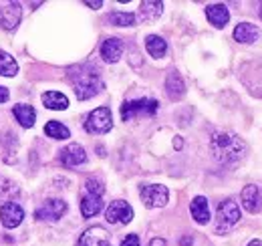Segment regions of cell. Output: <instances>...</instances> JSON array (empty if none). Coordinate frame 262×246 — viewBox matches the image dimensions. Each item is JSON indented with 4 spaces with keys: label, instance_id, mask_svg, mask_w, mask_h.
<instances>
[{
    "label": "cell",
    "instance_id": "6da1fadb",
    "mask_svg": "<svg viewBox=\"0 0 262 246\" xmlns=\"http://www.w3.org/2000/svg\"><path fill=\"white\" fill-rule=\"evenodd\" d=\"M210 150L220 163L230 166V163L240 161L246 155L248 146L240 135H236L232 131H216L210 137Z\"/></svg>",
    "mask_w": 262,
    "mask_h": 246
},
{
    "label": "cell",
    "instance_id": "7a4b0ae2",
    "mask_svg": "<svg viewBox=\"0 0 262 246\" xmlns=\"http://www.w3.org/2000/svg\"><path fill=\"white\" fill-rule=\"evenodd\" d=\"M69 81L73 83V89L77 99L85 101V99H91L99 93L103 91V79L99 75V71L93 65H81V67H75L69 71Z\"/></svg>",
    "mask_w": 262,
    "mask_h": 246
},
{
    "label": "cell",
    "instance_id": "3957f363",
    "mask_svg": "<svg viewBox=\"0 0 262 246\" xmlns=\"http://www.w3.org/2000/svg\"><path fill=\"white\" fill-rule=\"evenodd\" d=\"M160 109V103L156 99H135V101H125L121 105V119L123 121H131L133 117L139 115H156Z\"/></svg>",
    "mask_w": 262,
    "mask_h": 246
},
{
    "label": "cell",
    "instance_id": "277c9868",
    "mask_svg": "<svg viewBox=\"0 0 262 246\" xmlns=\"http://www.w3.org/2000/svg\"><path fill=\"white\" fill-rule=\"evenodd\" d=\"M238 220H240V208H238V204L232 198L222 200L220 206H218V214H216V232H226Z\"/></svg>",
    "mask_w": 262,
    "mask_h": 246
},
{
    "label": "cell",
    "instance_id": "5b68a950",
    "mask_svg": "<svg viewBox=\"0 0 262 246\" xmlns=\"http://www.w3.org/2000/svg\"><path fill=\"white\" fill-rule=\"evenodd\" d=\"M111 127H113V117H111L109 107H97L95 111L89 113V117L85 121V129L93 135H103V133L111 131Z\"/></svg>",
    "mask_w": 262,
    "mask_h": 246
},
{
    "label": "cell",
    "instance_id": "8992f818",
    "mask_svg": "<svg viewBox=\"0 0 262 246\" xmlns=\"http://www.w3.org/2000/svg\"><path fill=\"white\" fill-rule=\"evenodd\" d=\"M139 196H141V202H143L147 208H162V206L167 204L169 192H167V188L162 184H145V186H141Z\"/></svg>",
    "mask_w": 262,
    "mask_h": 246
},
{
    "label": "cell",
    "instance_id": "52a82bcc",
    "mask_svg": "<svg viewBox=\"0 0 262 246\" xmlns=\"http://www.w3.org/2000/svg\"><path fill=\"white\" fill-rule=\"evenodd\" d=\"M23 18V6L18 2H2L0 0V27L6 31H14Z\"/></svg>",
    "mask_w": 262,
    "mask_h": 246
},
{
    "label": "cell",
    "instance_id": "ba28073f",
    "mask_svg": "<svg viewBox=\"0 0 262 246\" xmlns=\"http://www.w3.org/2000/svg\"><path fill=\"white\" fill-rule=\"evenodd\" d=\"M67 212V202L65 200H45L40 208L34 210V218L36 220H47V222H55L59 218H63Z\"/></svg>",
    "mask_w": 262,
    "mask_h": 246
},
{
    "label": "cell",
    "instance_id": "9c48e42d",
    "mask_svg": "<svg viewBox=\"0 0 262 246\" xmlns=\"http://www.w3.org/2000/svg\"><path fill=\"white\" fill-rule=\"evenodd\" d=\"M105 220L111 224H129L133 220V208L123 200H115L109 204V208L105 210Z\"/></svg>",
    "mask_w": 262,
    "mask_h": 246
},
{
    "label": "cell",
    "instance_id": "30bf717a",
    "mask_svg": "<svg viewBox=\"0 0 262 246\" xmlns=\"http://www.w3.org/2000/svg\"><path fill=\"white\" fill-rule=\"evenodd\" d=\"M0 220L6 228H16L25 220V210L16 202H4L0 208Z\"/></svg>",
    "mask_w": 262,
    "mask_h": 246
},
{
    "label": "cell",
    "instance_id": "8fae6325",
    "mask_svg": "<svg viewBox=\"0 0 262 246\" xmlns=\"http://www.w3.org/2000/svg\"><path fill=\"white\" fill-rule=\"evenodd\" d=\"M59 161L65 168H75V166H83L87 161V154L79 144H71L65 150L59 152Z\"/></svg>",
    "mask_w": 262,
    "mask_h": 246
},
{
    "label": "cell",
    "instance_id": "7c38bea8",
    "mask_svg": "<svg viewBox=\"0 0 262 246\" xmlns=\"http://www.w3.org/2000/svg\"><path fill=\"white\" fill-rule=\"evenodd\" d=\"M240 200H242V206L250 212V214H256L262 210V194L258 190V186L248 184L244 186L242 194H240Z\"/></svg>",
    "mask_w": 262,
    "mask_h": 246
},
{
    "label": "cell",
    "instance_id": "4fadbf2b",
    "mask_svg": "<svg viewBox=\"0 0 262 246\" xmlns=\"http://www.w3.org/2000/svg\"><path fill=\"white\" fill-rule=\"evenodd\" d=\"M77 246H113V244H111V238H109V234H107L105 228L93 226V228H89L79 238V244Z\"/></svg>",
    "mask_w": 262,
    "mask_h": 246
},
{
    "label": "cell",
    "instance_id": "5bb4252c",
    "mask_svg": "<svg viewBox=\"0 0 262 246\" xmlns=\"http://www.w3.org/2000/svg\"><path fill=\"white\" fill-rule=\"evenodd\" d=\"M121 55H123V40L121 38L111 36V38L103 40V45H101V57H103V61L117 63L121 59Z\"/></svg>",
    "mask_w": 262,
    "mask_h": 246
},
{
    "label": "cell",
    "instance_id": "9a60e30c",
    "mask_svg": "<svg viewBox=\"0 0 262 246\" xmlns=\"http://www.w3.org/2000/svg\"><path fill=\"white\" fill-rule=\"evenodd\" d=\"M165 91H167V97L171 101H178V99H182L186 95V83H184V79H182V75L178 71H171L167 75V79H165Z\"/></svg>",
    "mask_w": 262,
    "mask_h": 246
},
{
    "label": "cell",
    "instance_id": "2e32d148",
    "mask_svg": "<svg viewBox=\"0 0 262 246\" xmlns=\"http://www.w3.org/2000/svg\"><path fill=\"white\" fill-rule=\"evenodd\" d=\"M260 36V31L256 25L252 23H240L236 29H234V40L236 43H242V45H250V43H256Z\"/></svg>",
    "mask_w": 262,
    "mask_h": 246
},
{
    "label": "cell",
    "instance_id": "e0dca14e",
    "mask_svg": "<svg viewBox=\"0 0 262 246\" xmlns=\"http://www.w3.org/2000/svg\"><path fill=\"white\" fill-rule=\"evenodd\" d=\"M206 16L216 29H224L230 20V12L224 4H210L206 8Z\"/></svg>",
    "mask_w": 262,
    "mask_h": 246
},
{
    "label": "cell",
    "instance_id": "ac0fdd59",
    "mask_svg": "<svg viewBox=\"0 0 262 246\" xmlns=\"http://www.w3.org/2000/svg\"><path fill=\"white\" fill-rule=\"evenodd\" d=\"M162 12H164V2L145 0L139 4V20H143V23H151V20L160 18Z\"/></svg>",
    "mask_w": 262,
    "mask_h": 246
},
{
    "label": "cell",
    "instance_id": "d6986e66",
    "mask_svg": "<svg viewBox=\"0 0 262 246\" xmlns=\"http://www.w3.org/2000/svg\"><path fill=\"white\" fill-rule=\"evenodd\" d=\"M190 212H192V218L196 220L198 224H208L210 222V204L204 196H196L190 204Z\"/></svg>",
    "mask_w": 262,
    "mask_h": 246
},
{
    "label": "cell",
    "instance_id": "ffe728a7",
    "mask_svg": "<svg viewBox=\"0 0 262 246\" xmlns=\"http://www.w3.org/2000/svg\"><path fill=\"white\" fill-rule=\"evenodd\" d=\"M103 210V198L101 196H93V194H87L81 198V214L85 218H93Z\"/></svg>",
    "mask_w": 262,
    "mask_h": 246
},
{
    "label": "cell",
    "instance_id": "44dd1931",
    "mask_svg": "<svg viewBox=\"0 0 262 246\" xmlns=\"http://www.w3.org/2000/svg\"><path fill=\"white\" fill-rule=\"evenodd\" d=\"M12 115H14V119L20 123L23 127H33L34 121H36V111H34L31 105H23V103L14 105Z\"/></svg>",
    "mask_w": 262,
    "mask_h": 246
},
{
    "label": "cell",
    "instance_id": "7402d4cb",
    "mask_svg": "<svg viewBox=\"0 0 262 246\" xmlns=\"http://www.w3.org/2000/svg\"><path fill=\"white\" fill-rule=\"evenodd\" d=\"M42 105L47 109H57V111H63L69 107V99L61 91H47L42 95Z\"/></svg>",
    "mask_w": 262,
    "mask_h": 246
},
{
    "label": "cell",
    "instance_id": "603a6c76",
    "mask_svg": "<svg viewBox=\"0 0 262 246\" xmlns=\"http://www.w3.org/2000/svg\"><path fill=\"white\" fill-rule=\"evenodd\" d=\"M145 49H147V53L154 59H162L165 53H167V43H165L162 36H158V34H149L145 38Z\"/></svg>",
    "mask_w": 262,
    "mask_h": 246
},
{
    "label": "cell",
    "instance_id": "cb8c5ba5",
    "mask_svg": "<svg viewBox=\"0 0 262 246\" xmlns=\"http://www.w3.org/2000/svg\"><path fill=\"white\" fill-rule=\"evenodd\" d=\"M16 73H18L16 61H14L8 53H4V51L0 49V75H2V77H14Z\"/></svg>",
    "mask_w": 262,
    "mask_h": 246
},
{
    "label": "cell",
    "instance_id": "d4e9b609",
    "mask_svg": "<svg viewBox=\"0 0 262 246\" xmlns=\"http://www.w3.org/2000/svg\"><path fill=\"white\" fill-rule=\"evenodd\" d=\"M135 20H137V14H133V12H119L117 10V12L109 14V23L115 27H133Z\"/></svg>",
    "mask_w": 262,
    "mask_h": 246
},
{
    "label": "cell",
    "instance_id": "484cf974",
    "mask_svg": "<svg viewBox=\"0 0 262 246\" xmlns=\"http://www.w3.org/2000/svg\"><path fill=\"white\" fill-rule=\"evenodd\" d=\"M45 133L53 139H67L71 135V131L61 121H49L45 125Z\"/></svg>",
    "mask_w": 262,
    "mask_h": 246
},
{
    "label": "cell",
    "instance_id": "4316f807",
    "mask_svg": "<svg viewBox=\"0 0 262 246\" xmlns=\"http://www.w3.org/2000/svg\"><path fill=\"white\" fill-rule=\"evenodd\" d=\"M85 188H87V194H93V196H103L105 192V186L99 178H89L85 182Z\"/></svg>",
    "mask_w": 262,
    "mask_h": 246
},
{
    "label": "cell",
    "instance_id": "83f0119b",
    "mask_svg": "<svg viewBox=\"0 0 262 246\" xmlns=\"http://www.w3.org/2000/svg\"><path fill=\"white\" fill-rule=\"evenodd\" d=\"M121 246H141L139 244V236H137V234H127V236L121 240Z\"/></svg>",
    "mask_w": 262,
    "mask_h": 246
},
{
    "label": "cell",
    "instance_id": "f1b7e54d",
    "mask_svg": "<svg viewBox=\"0 0 262 246\" xmlns=\"http://www.w3.org/2000/svg\"><path fill=\"white\" fill-rule=\"evenodd\" d=\"M4 101H8V89L0 85V103H4Z\"/></svg>",
    "mask_w": 262,
    "mask_h": 246
},
{
    "label": "cell",
    "instance_id": "f546056e",
    "mask_svg": "<svg viewBox=\"0 0 262 246\" xmlns=\"http://www.w3.org/2000/svg\"><path fill=\"white\" fill-rule=\"evenodd\" d=\"M149 246H167V244H165L164 238H154V240L149 242Z\"/></svg>",
    "mask_w": 262,
    "mask_h": 246
},
{
    "label": "cell",
    "instance_id": "4dcf8cb0",
    "mask_svg": "<svg viewBox=\"0 0 262 246\" xmlns=\"http://www.w3.org/2000/svg\"><path fill=\"white\" fill-rule=\"evenodd\" d=\"M85 4H87L89 8H101V6H103V2H101V0H97V2H89V0H87Z\"/></svg>",
    "mask_w": 262,
    "mask_h": 246
},
{
    "label": "cell",
    "instance_id": "1f68e13d",
    "mask_svg": "<svg viewBox=\"0 0 262 246\" xmlns=\"http://www.w3.org/2000/svg\"><path fill=\"white\" fill-rule=\"evenodd\" d=\"M192 244V238H182V246H190Z\"/></svg>",
    "mask_w": 262,
    "mask_h": 246
},
{
    "label": "cell",
    "instance_id": "d6a6232c",
    "mask_svg": "<svg viewBox=\"0 0 262 246\" xmlns=\"http://www.w3.org/2000/svg\"><path fill=\"white\" fill-rule=\"evenodd\" d=\"M248 246H262V242H260V240H252Z\"/></svg>",
    "mask_w": 262,
    "mask_h": 246
},
{
    "label": "cell",
    "instance_id": "836d02e7",
    "mask_svg": "<svg viewBox=\"0 0 262 246\" xmlns=\"http://www.w3.org/2000/svg\"><path fill=\"white\" fill-rule=\"evenodd\" d=\"M258 12H260V18H262V4H260V10H258Z\"/></svg>",
    "mask_w": 262,
    "mask_h": 246
}]
</instances>
